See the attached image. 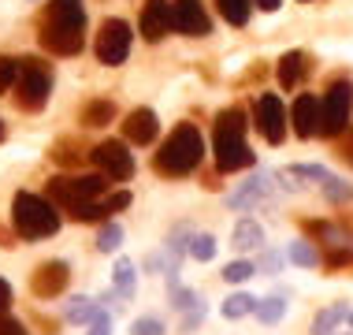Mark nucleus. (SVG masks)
Instances as JSON below:
<instances>
[{
	"instance_id": "obj_2",
	"label": "nucleus",
	"mask_w": 353,
	"mask_h": 335,
	"mask_svg": "<svg viewBox=\"0 0 353 335\" xmlns=\"http://www.w3.org/2000/svg\"><path fill=\"white\" fill-rule=\"evenodd\" d=\"M212 157L216 171L231 175V171H245L256 164L250 142H245V112L242 108H223L212 127Z\"/></svg>"
},
{
	"instance_id": "obj_33",
	"label": "nucleus",
	"mask_w": 353,
	"mask_h": 335,
	"mask_svg": "<svg viewBox=\"0 0 353 335\" xmlns=\"http://www.w3.org/2000/svg\"><path fill=\"white\" fill-rule=\"evenodd\" d=\"M15 79H19V60H12V56H0V97L15 90Z\"/></svg>"
},
{
	"instance_id": "obj_4",
	"label": "nucleus",
	"mask_w": 353,
	"mask_h": 335,
	"mask_svg": "<svg viewBox=\"0 0 353 335\" xmlns=\"http://www.w3.org/2000/svg\"><path fill=\"white\" fill-rule=\"evenodd\" d=\"M12 224L15 235L26 238V242H41V238H52L60 231V213L49 198L30 194V190H19L12 201Z\"/></svg>"
},
{
	"instance_id": "obj_36",
	"label": "nucleus",
	"mask_w": 353,
	"mask_h": 335,
	"mask_svg": "<svg viewBox=\"0 0 353 335\" xmlns=\"http://www.w3.org/2000/svg\"><path fill=\"white\" fill-rule=\"evenodd\" d=\"M85 335H112V313L104 309V305H97V317H93L90 324H85Z\"/></svg>"
},
{
	"instance_id": "obj_44",
	"label": "nucleus",
	"mask_w": 353,
	"mask_h": 335,
	"mask_svg": "<svg viewBox=\"0 0 353 335\" xmlns=\"http://www.w3.org/2000/svg\"><path fill=\"white\" fill-rule=\"evenodd\" d=\"M30 4H34V0H30Z\"/></svg>"
},
{
	"instance_id": "obj_38",
	"label": "nucleus",
	"mask_w": 353,
	"mask_h": 335,
	"mask_svg": "<svg viewBox=\"0 0 353 335\" xmlns=\"http://www.w3.org/2000/svg\"><path fill=\"white\" fill-rule=\"evenodd\" d=\"M0 335H30L23 320H15L12 313H0Z\"/></svg>"
},
{
	"instance_id": "obj_26",
	"label": "nucleus",
	"mask_w": 353,
	"mask_h": 335,
	"mask_svg": "<svg viewBox=\"0 0 353 335\" xmlns=\"http://www.w3.org/2000/svg\"><path fill=\"white\" fill-rule=\"evenodd\" d=\"M283 317H286V298H279V294H268V298L256 302V320H261L264 328L279 324Z\"/></svg>"
},
{
	"instance_id": "obj_18",
	"label": "nucleus",
	"mask_w": 353,
	"mask_h": 335,
	"mask_svg": "<svg viewBox=\"0 0 353 335\" xmlns=\"http://www.w3.org/2000/svg\"><path fill=\"white\" fill-rule=\"evenodd\" d=\"M231 246L238 253H250V250H261L264 246V227L256 224L253 216H242L234 224V235H231Z\"/></svg>"
},
{
	"instance_id": "obj_5",
	"label": "nucleus",
	"mask_w": 353,
	"mask_h": 335,
	"mask_svg": "<svg viewBox=\"0 0 353 335\" xmlns=\"http://www.w3.org/2000/svg\"><path fill=\"white\" fill-rule=\"evenodd\" d=\"M108 175H52L49 186H45V198L52 201L56 209H68V213H79L82 205L97 201L108 194Z\"/></svg>"
},
{
	"instance_id": "obj_40",
	"label": "nucleus",
	"mask_w": 353,
	"mask_h": 335,
	"mask_svg": "<svg viewBox=\"0 0 353 335\" xmlns=\"http://www.w3.org/2000/svg\"><path fill=\"white\" fill-rule=\"evenodd\" d=\"M250 4L264 8V12H279V8H283V0H250Z\"/></svg>"
},
{
	"instance_id": "obj_1",
	"label": "nucleus",
	"mask_w": 353,
	"mask_h": 335,
	"mask_svg": "<svg viewBox=\"0 0 353 335\" xmlns=\"http://www.w3.org/2000/svg\"><path fill=\"white\" fill-rule=\"evenodd\" d=\"M41 45L52 56H74L85 45V4L82 0H49L41 12Z\"/></svg>"
},
{
	"instance_id": "obj_27",
	"label": "nucleus",
	"mask_w": 353,
	"mask_h": 335,
	"mask_svg": "<svg viewBox=\"0 0 353 335\" xmlns=\"http://www.w3.org/2000/svg\"><path fill=\"white\" fill-rule=\"evenodd\" d=\"M216 12L231 26H245L250 23V0H216Z\"/></svg>"
},
{
	"instance_id": "obj_28",
	"label": "nucleus",
	"mask_w": 353,
	"mask_h": 335,
	"mask_svg": "<svg viewBox=\"0 0 353 335\" xmlns=\"http://www.w3.org/2000/svg\"><path fill=\"white\" fill-rule=\"evenodd\" d=\"M216 250H219V242H216V235H208V231H197L194 238H190V257H194V261H201V265L212 261Z\"/></svg>"
},
{
	"instance_id": "obj_10",
	"label": "nucleus",
	"mask_w": 353,
	"mask_h": 335,
	"mask_svg": "<svg viewBox=\"0 0 353 335\" xmlns=\"http://www.w3.org/2000/svg\"><path fill=\"white\" fill-rule=\"evenodd\" d=\"M253 119H256V131L264 134L268 146H283L286 138V108L279 101V93H261L253 104Z\"/></svg>"
},
{
	"instance_id": "obj_29",
	"label": "nucleus",
	"mask_w": 353,
	"mask_h": 335,
	"mask_svg": "<svg viewBox=\"0 0 353 335\" xmlns=\"http://www.w3.org/2000/svg\"><path fill=\"white\" fill-rule=\"evenodd\" d=\"M286 257H290V261L298 265V268H316V265H320V253H316V246H312L309 238H298V242H290Z\"/></svg>"
},
{
	"instance_id": "obj_7",
	"label": "nucleus",
	"mask_w": 353,
	"mask_h": 335,
	"mask_svg": "<svg viewBox=\"0 0 353 335\" xmlns=\"http://www.w3.org/2000/svg\"><path fill=\"white\" fill-rule=\"evenodd\" d=\"M350 112H353V82L339 79L327 86V93L320 97V134L323 138H342L350 127Z\"/></svg>"
},
{
	"instance_id": "obj_6",
	"label": "nucleus",
	"mask_w": 353,
	"mask_h": 335,
	"mask_svg": "<svg viewBox=\"0 0 353 335\" xmlns=\"http://www.w3.org/2000/svg\"><path fill=\"white\" fill-rule=\"evenodd\" d=\"M49 93H52V67L37 56H26L19 60V79H15V90L12 97L23 112H41L49 104Z\"/></svg>"
},
{
	"instance_id": "obj_15",
	"label": "nucleus",
	"mask_w": 353,
	"mask_h": 335,
	"mask_svg": "<svg viewBox=\"0 0 353 335\" xmlns=\"http://www.w3.org/2000/svg\"><path fill=\"white\" fill-rule=\"evenodd\" d=\"M123 209H130V190H119V194H104L97 201H90V205H82L79 213H71L79 224H108L116 213Z\"/></svg>"
},
{
	"instance_id": "obj_12",
	"label": "nucleus",
	"mask_w": 353,
	"mask_h": 335,
	"mask_svg": "<svg viewBox=\"0 0 353 335\" xmlns=\"http://www.w3.org/2000/svg\"><path fill=\"white\" fill-rule=\"evenodd\" d=\"M171 19H175V30L186 37H208V30H212V19H208L201 0H175Z\"/></svg>"
},
{
	"instance_id": "obj_9",
	"label": "nucleus",
	"mask_w": 353,
	"mask_h": 335,
	"mask_svg": "<svg viewBox=\"0 0 353 335\" xmlns=\"http://www.w3.org/2000/svg\"><path fill=\"white\" fill-rule=\"evenodd\" d=\"M90 160L101 175L112 179V183H127V179L134 175V157L127 153V142H116V138L97 142V146L90 149Z\"/></svg>"
},
{
	"instance_id": "obj_19",
	"label": "nucleus",
	"mask_w": 353,
	"mask_h": 335,
	"mask_svg": "<svg viewBox=\"0 0 353 335\" xmlns=\"http://www.w3.org/2000/svg\"><path fill=\"white\" fill-rule=\"evenodd\" d=\"M112 283H116V291H119V298L123 302H134V294H138V268L130 257H119L116 268H112Z\"/></svg>"
},
{
	"instance_id": "obj_21",
	"label": "nucleus",
	"mask_w": 353,
	"mask_h": 335,
	"mask_svg": "<svg viewBox=\"0 0 353 335\" xmlns=\"http://www.w3.org/2000/svg\"><path fill=\"white\" fill-rule=\"evenodd\" d=\"M275 67H279V86H283V90H298V82L305 75V52H298V49L283 52Z\"/></svg>"
},
{
	"instance_id": "obj_45",
	"label": "nucleus",
	"mask_w": 353,
	"mask_h": 335,
	"mask_svg": "<svg viewBox=\"0 0 353 335\" xmlns=\"http://www.w3.org/2000/svg\"><path fill=\"white\" fill-rule=\"evenodd\" d=\"M350 335H353V332H350Z\"/></svg>"
},
{
	"instance_id": "obj_30",
	"label": "nucleus",
	"mask_w": 353,
	"mask_h": 335,
	"mask_svg": "<svg viewBox=\"0 0 353 335\" xmlns=\"http://www.w3.org/2000/svg\"><path fill=\"white\" fill-rule=\"evenodd\" d=\"M119 246H123V227L112 224V220H108V224H101V231H97V250H101V253H116Z\"/></svg>"
},
{
	"instance_id": "obj_34",
	"label": "nucleus",
	"mask_w": 353,
	"mask_h": 335,
	"mask_svg": "<svg viewBox=\"0 0 353 335\" xmlns=\"http://www.w3.org/2000/svg\"><path fill=\"white\" fill-rule=\"evenodd\" d=\"M130 335H168L164 320L152 317V313H145V317H138L134 324H130Z\"/></svg>"
},
{
	"instance_id": "obj_11",
	"label": "nucleus",
	"mask_w": 353,
	"mask_h": 335,
	"mask_svg": "<svg viewBox=\"0 0 353 335\" xmlns=\"http://www.w3.org/2000/svg\"><path fill=\"white\" fill-rule=\"evenodd\" d=\"M68 280H71L68 261H45V265L34 268L30 291H34V298H60V294L68 291Z\"/></svg>"
},
{
	"instance_id": "obj_41",
	"label": "nucleus",
	"mask_w": 353,
	"mask_h": 335,
	"mask_svg": "<svg viewBox=\"0 0 353 335\" xmlns=\"http://www.w3.org/2000/svg\"><path fill=\"white\" fill-rule=\"evenodd\" d=\"M342 157H346L350 164H353V131L346 134V138H342Z\"/></svg>"
},
{
	"instance_id": "obj_39",
	"label": "nucleus",
	"mask_w": 353,
	"mask_h": 335,
	"mask_svg": "<svg viewBox=\"0 0 353 335\" xmlns=\"http://www.w3.org/2000/svg\"><path fill=\"white\" fill-rule=\"evenodd\" d=\"M12 302H15V294H12V283L0 276V313H12Z\"/></svg>"
},
{
	"instance_id": "obj_25",
	"label": "nucleus",
	"mask_w": 353,
	"mask_h": 335,
	"mask_svg": "<svg viewBox=\"0 0 353 335\" xmlns=\"http://www.w3.org/2000/svg\"><path fill=\"white\" fill-rule=\"evenodd\" d=\"M168 298H171V309L186 313L190 305L201 302V294H197L194 287H183V283H179V276H168Z\"/></svg>"
},
{
	"instance_id": "obj_16",
	"label": "nucleus",
	"mask_w": 353,
	"mask_h": 335,
	"mask_svg": "<svg viewBox=\"0 0 353 335\" xmlns=\"http://www.w3.org/2000/svg\"><path fill=\"white\" fill-rule=\"evenodd\" d=\"M290 123H294V134H298V138L320 134V97L298 93V101H294V108H290Z\"/></svg>"
},
{
	"instance_id": "obj_3",
	"label": "nucleus",
	"mask_w": 353,
	"mask_h": 335,
	"mask_svg": "<svg viewBox=\"0 0 353 335\" xmlns=\"http://www.w3.org/2000/svg\"><path fill=\"white\" fill-rule=\"evenodd\" d=\"M201 157H205L201 131H197L194 123H179V127L160 142V149L152 153V168L164 179H186L190 171H197Z\"/></svg>"
},
{
	"instance_id": "obj_14",
	"label": "nucleus",
	"mask_w": 353,
	"mask_h": 335,
	"mask_svg": "<svg viewBox=\"0 0 353 335\" xmlns=\"http://www.w3.org/2000/svg\"><path fill=\"white\" fill-rule=\"evenodd\" d=\"M157 134H160V119L152 108L127 112V119H123V142H130V146H152Z\"/></svg>"
},
{
	"instance_id": "obj_20",
	"label": "nucleus",
	"mask_w": 353,
	"mask_h": 335,
	"mask_svg": "<svg viewBox=\"0 0 353 335\" xmlns=\"http://www.w3.org/2000/svg\"><path fill=\"white\" fill-rule=\"evenodd\" d=\"M256 302L261 298H253L250 291H234V294H227V298L219 302V317L223 320H242V317H250V313H256Z\"/></svg>"
},
{
	"instance_id": "obj_23",
	"label": "nucleus",
	"mask_w": 353,
	"mask_h": 335,
	"mask_svg": "<svg viewBox=\"0 0 353 335\" xmlns=\"http://www.w3.org/2000/svg\"><path fill=\"white\" fill-rule=\"evenodd\" d=\"M342 320H350V305L346 302L327 305V309H320L316 317H312V335H335V328Z\"/></svg>"
},
{
	"instance_id": "obj_13",
	"label": "nucleus",
	"mask_w": 353,
	"mask_h": 335,
	"mask_svg": "<svg viewBox=\"0 0 353 335\" xmlns=\"http://www.w3.org/2000/svg\"><path fill=\"white\" fill-rule=\"evenodd\" d=\"M171 30H175V19H171L168 0H145V8H141V37L157 45V41H164Z\"/></svg>"
},
{
	"instance_id": "obj_43",
	"label": "nucleus",
	"mask_w": 353,
	"mask_h": 335,
	"mask_svg": "<svg viewBox=\"0 0 353 335\" xmlns=\"http://www.w3.org/2000/svg\"><path fill=\"white\" fill-rule=\"evenodd\" d=\"M350 328H353V309H350Z\"/></svg>"
},
{
	"instance_id": "obj_42",
	"label": "nucleus",
	"mask_w": 353,
	"mask_h": 335,
	"mask_svg": "<svg viewBox=\"0 0 353 335\" xmlns=\"http://www.w3.org/2000/svg\"><path fill=\"white\" fill-rule=\"evenodd\" d=\"M8 138V127H4V119H0V142H4Z\"/></svg>"
},
{
	"instance_id": "obj_8",
	"label": "nucleus",
	"mask_w": 353,
	"mask_h": 335,
	"mask_svg": "<svg viewBox=\"0 0 353 335\" xmlns=\"http://www.w3.org/2000/svg\"><path fill=\"white\" fill-rule=\"evenodd\" d=\"M130 49H134V30H130L127 19H104L97 26V41H93V52L104 67H119L127 64Z\"/></svg>"
},
{
	"instance_id": "obj_37",
	"label": "nucleus",
	"mask_w": 353,
	"mask_h": 335,
	"mask_svg": "<svg viewBox=\"0 0 353 335\" xmlns=\"http://www.w3.org/2000/svg\"><path fill=\"white\" fill-rule=\"evenodd\" d=\"M201 320H205V302H197V305H190V309L183 313V324H179V328L194 332V328H201Z\"/></svg>"
},
{
	"instance_id": "obj_24",
	"label": "nucleus",
	"mask_w": 353,
	"mask_h": 335,
	"mask_svg": "<svg viewBox=\"0 0 353 335\" xmlns=\"http://www.w3.org/2000/svg\"><path fill=\"white\" fill-rule=\"evenodd\" d=\"M93 317H97V302L85 298V294H71L63 302V320L68 324H90Z\"/></svg>"
},
{
	"instance_id": "obj_35",
	"label": "nucleus",
	"mask_w": 353,
	"mask_h": 335,
	"mask_svg": "<svg viewBox=\"0 0 353 335\" xmlns=\"http://www.w3.org/2000/svg\"><path fill=\"white\" fill-rule=\"evenodd\" d=\"M253 265H256V272H261V276H275L283 268V253L279 250H261V257H256Z\"/></svg>"
},
{
	"instance_id": "obj_22",
	"label": "nucleus",
	"mask_w": 353,
	"mask_h": 335,
	"mask_svg": "<svg viewBox=\"0 0 353 335\" xmlns=\"http://www.w3.org/2000/svg\"><path fill=\"white\" fill-rule=\"evenodd\" d=\"M82 127H108L112 119H116V104H112L108 97H93L82 104Z\"/></svg>"
},
{
	"instance_id": "obj_31",
	"label": "nucleus",
	"mask_w": 353,
	"mask_h": 335,
	"mask_svg": "<svg viewBox=\"0 0 353 335\" xmlns=\"http://www.w3.org/2000/svg\"><path fill=\"white\" fill-rule=\"evenodd\" d=\"M320 186H323V198H327L331 205H342V201H350V198H353V186H350V183H342L339 175H327Z\"/></svg>"
},
{
	"instance_id": "obj_17",
	"label": "nucleus",
	"mask_w": 353,
	"mask_h": 335,
	"mask_svg": "<svg viewBox=\"0 0 353 335\" xmlns=\"http://www.w3.org/2000/svg\"><path fill=\"white\" fill-rule=\"evenodd\" d=\"M268 190H272V175H253V179H245L231 198H227V205H231L234 213H242V209L250 213L253 205H261V201L268 198Z\"/></svg>"
},
{
	"instance_id": "obj_32",
	"label": "nucleus",
	"mask_w": 353,
	"mask_h": 335,
	"mask_svg": "<svg viewBox=\"0 0 353 335\" xmlns=\"http://www.w3.org/2000/svg\"><path fill=\"white\" fill-rule=\"evenodd\" d=\"M250 276H256V265L245 261V257H238V261H231V265L223 268V280L227 283H245Z\"/></svg>"
}]
</instances>
